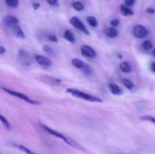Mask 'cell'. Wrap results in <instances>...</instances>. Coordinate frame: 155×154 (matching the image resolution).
<instances>
[{"instance_id":"23","label":"cell","mask_w":155,"mask_h":154,"mask_svg":"<svg viewBox=\"0 0 155 154\" xmlns=\"http://www.w3.org/2000/svg\"><path fill=\"white\" fill-rule=\"evenodd\" d=\"M5 3L7 5L12 8H17L19 5L18 0H5Z\"/></svg>"},{"instance_id":"4","label":"cell","mask_w":155,"mask_h":154,"mask_svg":"<svg viewBox=\"0 0 155 154\" xmlns=\"http://www.w3.org/2000/svg\"><path fill=\"white\" fill-rule=\"evenodd\" d=\"M70 23L72 26H74V27L77 28L78 30H80V31L83 32V33L86 35H89V31L88 30V29L86 28V25L83 24V21L80 19V18H77V17H73L72 18H71L70 20Z\"/></svg>"},{"instance_id":"20","label":"cell","mask_w":155,"mask_h":154,"mask_svg":"<svg viewBox=\"0 0 155 154\" xmlns=\"http://www.w3.org/2000/svg\"><path fill=\"white\" fill-rule=\"evenodd\" d=\"M72 6L76 11H80L83 10V8H84L83 5L80 2H78V1L74 2L72 3Z\"/></svg>"},{"instance_id":"29","label":"cell","mask_w":155,"mask_h":154,"mask_svg":"<svg viewBox=\"0 0 155 154\" xmlns=\"http://www.w3.org/2000/svg\"><path fill=\"white\" fill-rule=\"evenodd\" d=\"M18 55L20 56L21 57H22V58H25V57H27V52H26L24 50H20L19 51V53H18Z\"/></svg>"},{"instance_id":"2","label":"cell","mask_w":155,"mask_h":154,"mask_svg":"<svg viewBox=\"0 0 155 154\" xmlns=\"http://www.w3.org/2000/svg\"><path fill=\"white\" fill-rule=\"evenodd\" d=\"M67 92L72 95L74 97L76 98H81V99L86 100L87 101H90V102H96V103H102L103 101L101 98H98L94 95H91L89 94L86 93V92L81 91L80 90H77L75 88H68L67 89Z\"/></svg>"},{"instance_id":"9","label":"cell","mask_w":155,"mask_h":154,"mask_svg":"<svg viewBox=\"0 0 155 154\" xmlns=\"http://www.w3.org/2000/svg\"><path fill=\"white\" fill-rule=\"evenodd\" d=\"M12 30L13 34L15 35L16 37L19 38V39H24V38H25V35H24V31H23L22 29H21L18 25H15L14 26V27H12Z\"/></svg>"},{"instance_id":"7","label":"cell","mask_w":155,"mask_h":154,"mask_svg":"<svg viewBox=\"0 0 155 154\" xmlns=\"http://www.w3.org/2000/svg\"><path fill=\"white\" fill-rule=\"evenodd\" d=\"M2 21L4 25L8 27H12L15 25H18L19 23V20L13 15H7L3 18Z\"/></svg>"},{"instance_id":"30","label":"cell","mask_w":155,"mask_h":154,"mask_svg":"<svg viewBox=\"0 0 155 154\" xmlns=\"http://www.w3.org/2000/svg\"><path fill=\"white\" fill-rule=\"evenodd\" d=\"M47 2L50 5L56 6L58 4V0H46Z\"/></svg>"},{"instance_id":"33","label":"cell","mask_w":155,"mask_h":154,"mask_svg":"<svg viewBox=\"0 0 155 154\" xmlns=\"http://www.w3.org/2000/svg\"><path fill=\"white\" fill-rule=\"evenodd\" d=\"M5 51H6L5 48L3 46H2V45H0V54H4V53H5Z\"/></svg>"},{"instance_id":"18","label":"cell","mask_w":155,"mask_h":154,"mask_svg":"<svg viewBox=\"0 0 155 154\" xmlns=\"http://www.w3.org/2000/svg\"><path fill=\"white\" fill-rule=\"evenodd\" d=\"M82 70L83 71V72H84L85 74H86V75H92V74L93 73V71H94L92 66H90L89 64H87V63H85L84 66L83 67Z\"/></svg>"},{"instance_id":"15","label":"cell","mask_w":155,"mask_h":154,"mask_svg":"<svg viewBox=\"0 0 155 154\" xmlns=\"http://www.w3.org/2000/svg\"><path fill=\"white\" fill-rule=\"evenodd\" d=\"M71 62H72L73 66H74V67L77 68V69H82L85 65L84 62H83L81 60H80V59H77V58L73 59L72 61Z\"/></svg>"},{"instance_id":"11","label":"cell","mask_w":155,"mask_h":154,"mask_svg":"<svg viewBox=\"0 0 155 154\" xmlns=\"http://www.w3.org/2000/svg\"><path fill=\"white\" fill-rule=\"evenodd\" d=\"M64 38L65 39H67L68 42H72V43H74L76 41V37L75 36H74V33L70 30H66V31L64 32Z\"/></svg>"},{"instance_id":"6","label":"cell","mask_w":155,"mask_h":154,"mask_svg":"<svg viewBox=\"0 0 155 154\" xmlns=\"http://www.w3.org/2000/svg\"><path fill=\"white\" fill-rule=\"evenodd\" d=\"M80 51H81L82 55L84 57H87V58L93 59L95 57H96L97 53L92 47H90L89 45H84L81 47L80 48Z\"/></svg>"},{"instance_id":"17","label":"cell","mask_w":155,"mask_h":154,"mask_svg":"<svg viewBox=\"0 0 155 154\" xmlns=\"http://www.w3.org/2000/svg\"><path fill=\"white\" fill-rule=\"evenodd\" d=\"M86 21H87L88 24H89L91 27H98V21H97V19L95 18V17H93V16L88 17L87 19H86Z\"/></svg>"},{"instance_id":"25","label":"cell","mask_w":155,"mask_h":154,"mask_svg":"<svg viewBox=\"0 0 155 154\" xmlns=\"http://www.w3.org/2000/svg\"><path fill=\"white\" fill-rule=\"evenodd\" d=\"M110 24L112 27H114V28H116L117 27H118V26H119L120 20L119 19L112 20V21L110 22Z\"/></svg>"},{"instance_id":"22","label":"cell","mask_w":155,"mask_h":154,"mask_svg":"<svg viewBox=\"0 0 155 154\" xmlns=\"http://www.w3.org/2000/svg\"><path fill=\"white\" fill-rule=\"evenodd\" d=\"M142 47L144 50H150L152 48L153 44L151 41L146 40V41H145V42H142Z\"/></svg>"},{"instance_id":"36","label":"cell","mask_w":155,"mask_h":154,"mask_svg":"<svg viewBox=\"0 0 155 154\" xmlns=\"http://www.w3.org/2000/svg\"><path fill=\"white\" fill-rule=\"evenodd\" d=\"M0 154H1V153H0Z\"/></svg>"},{"instance_id":"14","label":"cell","mask_w":155,"mask_h":154,"mask_svg":"<svg viewBox=\"0 0 155 154\" xmlns=\"http://www.w3.org/2000/svg\"><path fill=\"white\" fill-rule=\"evenodd\" d=\"M106 34L107 35V36L110 38H115L118 36V31L117 30V29H115L114 27H109L107 29V31H106Z\"/></svg>"},{"instance_id":"5","label":"cell","mask_w":155,"mask_h":154,"mask_svg":"<svg viewBox=\"0 0 155 154\" xmlns=\"http://www.w3.org/2000/svg\"><path fill=\"white\" fill-rule=\"evenodd\" d=\"M133 35L138 39H144L148 35V30L142 25H136L133 27Z\"/></svg>"},{"instance_id":"31","label":"cell","mask_w":155,"mask_h":154,"mask_svg":"<svg viewBox=\"0 0 155 154\" xmlns=\"http://www.w3.org/2000/svg\"><path fill=\"white\" fill-rule=\"evenodd\" d=\"M146 11H147V13L151 14L155 13V10L153 8H148L146 9Z\"/></svg>"},{"instance_id":"35","label":"cell","mask_w":155,"mask_h":154,"mask_svg":"<svg viewBox=\"0 0 155 154\" xmlns=\"http://www.w3.org/2000/svg\"><path fill=\"white\" fill-rule=\"evenodd\" d=\"M153 54H154V56L155 57V48L154 49V51H153Z\"/></svg>"},{"instance_id":"32","label":"cell","mask_w":155,"mask_h":154,"mask_svg":"<svg viewBox=\"0 0 155 154\" xmlns=\"http://www.w3.org/2000/svg\"><path fill=\"white\" fill-rule=\"evenodd\" d=\"M39 7H40V4H39V3L36 2V3H33V9H35V10H37Z\"/></svg>"},{"instance_id":"19","label":"cell","mask_w":155,"mask_h":154,"mask_svg":"<svg viewBox=\"0 0 155 154\" xmlns=\"http://www.w3.org/2000/svg\"><path fill=\"white\" fill-rule=\"evenodd\" d=\"M16 147H18L20 150L23 151V152H25L26 154H36V152H34L33 151H32L31 149H30L29 148L26 147L25 146H23V145H15Z\"/></svg>"},{"instance_id":"26","label":"cell","mask_w":155,"mask_h":154,"mask_svg":"<svg viewBox=\"0 0 155 154\" xmlns=\"http://www.w3.org/2000/svg\"><path fill=\"white\" fill-rule=\"evenodd\" d=\"M48 40L51 41V42H58V38L54 34H50L48 35Z\"/></svg>"},{"instance_id":"12","label":"cell","mask_w":155,"mask_h":154,"mask_svg":"<svg viewBox=\"0 0 155 154\" xmlns=\"http://www.w3.org/2000/svg\"><path fill=\"white\" fill-rule=\"evenodd\" d=\"M120 68L121 70L124 72L126 73H129L132 71V67L130 66V63L127 61H123L121 62L120 64Z\"/></svg>"},{"instance_id":"10","label":"cell","mask_w":155,"mask_h":154,"mask_svg":"<svg viewBox=\"0 0 155 154\" xmlns=\"http://www.w3.org/2000/svg\"><path fill=\"white\" fill-rule=\"evenodd\" d=\"M109 89H110V92L114 95H120L123 93L121 88L117 85L114 84V83H110L109 84Z\"/></svg>"},{"instance_id":"1","label":"cell","mask_w":155,"mask_h":154,"mask_svg":"<svg viewBox=\"0 0 155 154\" xmlns=\"http://www.w3.org/2000/svg\"><path fill=\"white\" fill-rule=\"evenodd\" d=\"M42 127H43V128L47 131V132L49 133V134H51V135L54 136V137H58V138L61 139V140H63L64 142H65L67 144L70 145V146H73V147H74V148H77V149H83V147H82V146H80V145L77 142H76L75 140H73V139H71V138H70V137H67V136L64 135L63 134L60 133L59 131L52 129V128H49V127L46 126V125H42Z\"/></svg>"},{"instance_id":"13","label":"cell","mask_w":155,"mask_h":154,"mask_svg":"<svg viewBox=\"0 0 155 154\" xmlns=\"http://www.w3.org/2000/svg\"><path fill=\"white\" fill-rule=\"evenodd\" d=\"M120 12L124 16H131L133 15V11L130 8H129L127 5H120Z\"/></svg>"},{"instance_id":"21","label":"cell","mask_w":155,"mask_h":154,"mask_svg":"<svg viewBox=\"0 0 155 154\" xmlns=\"http://www.w3.org/2000/svg\"><path fill=\"white\" fill-rule=\"evenodd\" d=\"M0 122L2 123V125H4L8 130L11 129V125H10V123H9V122L6 119L5 117H4V116L1 114H0Z\"/></svg>"},{"instance_id":"24","label":"cell","mask_w":155,"mask_h":154,"mask_svg":"<svg viewBox=\"0 0 155 154\" xmlns=\"http://www.w3.org/2000/svg\"><path fill=\"white\" fill-rule=\"evenodd\" d=\"M141 119L145 121H149V122H153V123L155 124V118L153 117V116H144L141 117Z\"/></svg>"},{"instance_id":"27","label":"cell","mask_w":155,"mask_h":154,"mask_svg":"<svg viewBox=\"0 0 155 154\" xmlns=\"http://www.w3.org/2000/svg\"><path fill=\"white\" fill-rule=\"evenodd\" d=\"M43 51L46 53H49V54H51L53 51L51 47L48 46V45H45L43 46Z\"/></svg>"},{"instance_id":"34","label":"cell","mask_w":155,"mask_h":154,"mask_svg":"<svg viewBox=\"0 0 155 154\" xmlns=\"http://www.w3.org/2000/svg\"><path fill=\"white\" fill-rule=\"evenodd\" d=\"M151 70H152L155 73V62H153V63L151 64Z\"/></svg>"},{"instance_id":"8","label":"cell","mask_w":155,"mask_h":154,"mask_svg":"<svg viewBox=\"0 0 155 154\" xmlns=\"http://www.w3.org/2000/svg\"><path fill=\"white\" fill-rule=\"evenodd\" d=\"M36 60L39 65H42V66H50L52 64L51 61L48 58V57H45V56L43 55H40V54L36 55Z\"/></svg>"},{"instance_id":"28","label":"cell","mask_w":155,"mask_h":154,"mask_svg":"<svg viewBox=\"0 0 155 154\" xmlns=\"http://www.w3.org/2000/svg\"><path fill=\"white\" fill-rule=\"evenodd\" d=\"M124 2H125V5L127 7H130L135 4L136 0H124Z\"/></svg>"},{"instance_id":"3","label":"cell","mask_w":155,"mask_h":154,"mask_svg":"<svg viewBox=\"0 0 155 154\" xmlns=\"http://www.w3.org/2000/svg\"><path fill=\"white\" fill-rule=\"evenodd\" d=\"M2 89L3 91H5V92H7L8 94H9V95H12V96H14V97H16V98H20V99L23 100V101H26V102H27V103H30V104H40V102H39V101H35V100L31 99V98H29L27 95H26L25 94L21 93V92H18V91H16L12 90V89L6 88H2Z\"/></svg>"},{"instance_id":"16","label":"cell","mask_w":155,"mask_h":154,"mask_svg":"<svg viewBox=\"0 0 155 154\" xmlns=\"http://www.w3.org/2000/svg\"><path fill=\"white\" fill-rule=\"evenodd\" d=\"M122 82L124 85V86L129 90H132V89L134 88V83L131 80L128 79H123Z\"/></svg>"}]
</instances>
